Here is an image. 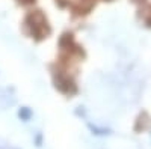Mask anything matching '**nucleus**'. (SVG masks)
I'll return each mask as SVG.
<instances>
[{
  "mask_svg": "<svg viewBox=\"0 0 151 149\" xmlns=\"http://www.w3.org/2000/svg\"><path fill=\"white\" fill-rule=\"evenodd\" d=\"M89 128L92 130V131H95V134H109V131L107 130H104V128H98V127H95V125H92V123H89Z\"/></svg>",
  "mask_w": 151,
  "mask_h": 149,
  "instance_id": "2",
  "label": "nucleus"
},
{
  "mask_svg": "<svg viewBox=\"0 0 151 149\" xmlns=\"http://www.w3.org/2000/svg\"><path fill=\"white\" fill-rule=\"evenodd\" d=\"M18 116H20L23 120H29V119L32 118V111H30V108H27V107H23V108H20V111H18Z\"/></svg>",
  "mask_w": 151,
  "mask_h": 149,
  "instance_id": "1",
  "label": "nucleus"
}]
</instances>
